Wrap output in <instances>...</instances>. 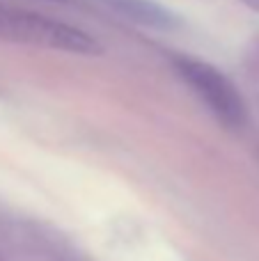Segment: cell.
Instances as JSON below:
<instances>
[{
	"label": "cell",
	"mask_w": 259,
	"mask_h": 261,
	"mask_svg": "<svg viewBox=\"0 0 259 261\" xmlns=\"http://www.w3.org/2000/svg\"><path fill=\"white\" fill-rule=\"evenodd\" d=\"M174 69L182 81L197 94V99L216 115L220 124L229 128H243L248 122V108L241 92L223 71L209 62L179 55L174 58Z\"/></svg>",
	"instance_id": "2"
},
{
	"label": "cell",
	"mask_w": 259,
	"mask_h": 261,
	"mask_svg": "<svg viewBox=\"0 0 259 261\" xmlns=\"http://www.w3.org/2000/svg\"><path fill=\"white\" fill-rule=\"evenodd\" d=\"M103 5L113 7L117 14L126 16L128 21H136L140 25L156 28V30H172L177 25V16L163 5L154 0H101Z\"/></svg>",
	"instance_id": "3"
},
{
	"label": "cell",
	"mask_w": 259,
	"mask_h": 261,
	"mask_svg": "<svg viewBox=\"0 0 259 261\" xmlns=\"http://www.w3.org/2000/svg\"><path fill=\"white\" fill-rule=\"evenodd\" d=\"M0 41L64 50L76 55L101 53V44L81 28L14 7H0Z\"/></svg>",
	"instance_id": "1"
},
{
	"label": "cell",
	"mask_w": 259,
	"mask_h": 261,
	"mask_svg": "<svg viewBox=\"0 0 259 261\" xmlns=\"http://www.w3.org/2000/svg\"><path fill=\"white\" fill-rule=\"evenodd\" d=\"M243 5H248L250 9H255V12H259V0H241Z\"/></svg>",
	"instance_id": "4"
}]
</instances>
